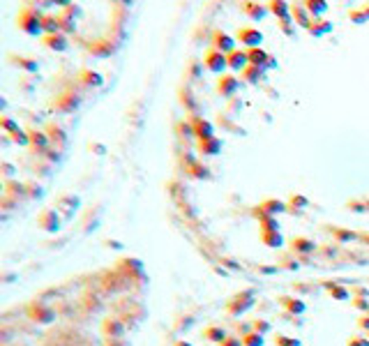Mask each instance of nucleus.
<instances>
[{
	"instance_id": "obj_5",
	"label": "nucleus",
	"mask_w": 369,
	"mask_h": 346,
	"mask_svg": "<svg viewBox=\"0 0 369 346\" xmlns=\"http://www.w3.org/2000/svg\"><path fill=\"white\" fill-rule=\"evenodd\" d=\"M0 125H2V130H5V134L7 136H12V141L14 144H18V146H30V138H28V132L26 130H21L18 127V122H14L12 118L7 114H2L0 116Z\"/></svg>"
},
{
	"instance_id": "obj_58",
	"label": "nucleus",
	"mask_w": 369,
	"mask_h": 346,
	"mask_svg": "<svg viewBox=\"0 0 369 346\" xmlns=\"http://www.w3.org/2000/svg\"><path fill=\"white\" fill-rule=\"evenodd\" d=\"M360 240H364V245H369V233H364V236H360Z\"/></svg>"
},
{
	"instance_id": "obj_54",
	"label": "nucleus",
	"mask_w": 369,
	"mask_h": 346,
	"mask_svg": "<svg viewBox=\"0 0 369 346\" xmlns=\"http://www.w3.org/2000/svg\"><path fill=\"white\" fill-rule=\"evenodd\" d=\"M358 326H360L362 330H369V314H364V316L358 318Z\"/></svg>"
},
{
	"instance_id": "obj_13",
	"label": "nucleus",
	"mask_w": 369,
	"mask_h": 346,
	"mask_svg": "<svg viewBox=\"0 0 369 346\" xmlns=\"http://www.w3.org/2000/svg\"><path fill=\"white\" fill-rule=\"evenodd\" d=\"M56 108L58 111H62V114H70V111H74V108L81 104V95L78 92H72V90H65V92H60L58 100L54 102Z\"/></svg>"
},
{
	"instance_id": "obj_50",
	"label": "nucleus",
	"mask_w": 369,
	"mask_h": 346,
	"mask_svg": "<svg viewBox=\"0 0 369 346\" xmlns=\"http://www.w3.org/2000/svg\"><path fill=\"white\" fill-rule=\"evenodd\" d=\"M351 300H353V307H356V310L369 312V300H364V298H351Z\"/></svg>"
},
{
	"instance_id": "obj_53",
	"label": "nucleus",
	"mask_w": 369,
	"mask_h": 346,
	"mask_svg": "<svg viewBox=\"0 0 369 346\" xmlns=\"http://www.w3.org/2000/svg\"><path fill=\"white\" fill-rule=\"evenodd\" d=\"M280 266L282 268H288V270H298L300 268V263H288V258H282Z\"/></svg>"
},
{
	"instance_id": "obj_48",
	"label": "nucleus",
	"mask_w": 369,
	"mask_h": 346,
	"mask_svg": "<svg viewBox=\"0 0 369 346\" xmlns=\"http://www.w3.org/2000/svg\"><path fill=\"white\" fill-rule=\"evenodd\" d=\"M26 190H28L30 198H35V196H42V187H40V185H35V182H28V185H26Z\"/></svg>"
},
{
	"instance_id": "obj_6",
	"label": "nucleus",
	"mask_w": 369,
	"mask_h": 346,
	"mask_svg": "<svg viewBox=\"0 0 369 346\" xmlns=\"http://www.w3.org/2000/svg\"><path fill=\"white\" fill-rule=\"evenodd\" d=\"M210 42H212V48L214 51H220V54L228 56L236 51V35H228V32H224V30H212V37H210Z\"/></svg>"
},
{
	"instance_id": "obj_57",
	"label": "nucleus",
	"mask_w": 369,
	"mask_h": 346,
	"mask_svg": "<svg viewBox=\"0 0 369 346\" xmlns=\"http://www.w3.org/2000/svg\"><path fill=\"white\" fill-rule=\"evenodd\" d=\"M173 346H192V344H190V342H184V340H178V342H176V344H173Z\"/></svg>"
},
{
	"instance_id": "obj_19",
	"label": "nucleus",
	"mask_w": 369,
	"mask_h": 346,
	"mask_svg": "<svg viewBox=\"0 0 369 346\" xmlns=\"http://www.w3.org/2000/svg\"><path fill=\"white\" fill-rule=\"evenodd\" d=\"M222 148H224V141H222V138H217V136L206 138V141H196L198 155H203V157L217 155V152H222Z\"/></svg>"
},
{
	"instance_id": "obj_22",
	"label": "nucleus",
	"mask_w": 369,
	"mask_h": 346,
	"mask_svg": "<svg viewBox=\"0 0 369 346\" xmlns=\"http://www.w3.org/2000/svg\"><path fill=\"white\" fill-rule=\"evenodd\" d=\"M288 247H291L293 254H302V256H307V254H312V252L316 250V242H314V240H310V238L298 236V238L288 240Z\"/></svg>"
},
{
	"instance_id": "obj_33",
	"label": "nucleus",
	"mask_w": 369,
	"mask_h": 346,
	"mask_svg": "<svg viewBox=\"0 0 369 346\" xmlns=\"http://www.w3.org/2000/svg\"><path fill=\"white\" fill-rule=\"evenodd\" d=\"M302 5H304V10L310 12L312 18H323V14L328 12V2H326V0H304Z\"/></svg>"
},
{
	"instance_id": "obj_1",
	"label": "nucleus",
	"mask_w": 369,
	"mask_h": 346,
	"mask_svg": "<svg viewBox=\"0 0 369 346\" xmlns=\"http://www.w3.org/2000/svg\"><path fill=\"white\" fill-rule=\"evenodd\" d=\"M42 18H44V12L37 5H24L16 16V26L21 32H26L30 37H37V35H44Z\"/></svg>"
},
{
	"instance_id": "obj_45",
	"label": "nucleus",
	"mask_w": 369,
	"mask_h": 346,
	"mask_svg": "<svg viewBox=\"0 0 369 346\" xmlns=\"http://www.w3.org/2000/svg\"><path fill=\"white\" fill-rule=\"evenodd\" d=\"M274 346H302L300 340L296 337H286V334H274Z\"/></svg>"
},
{
	"instance_id": "obj_24",
	"label": "nucleus",
	"mask_w": 369,
	"mask_h": 346,
	"mask_svg": "<svg viewBox=\"0 0 369 346\" xmlns=\"http://www.w3.org/2000/svg\"><path fill=\"white\" fill-rule=\"evenodd\" d=\"M184 173L190 176V178H196V180H203V178H210V171L208 166H201V162H196L194 157L184 162Z\"/></svg>"
},
{
	"instance_id": "obj_42",
	"label": "nucleus",
	"mask_w": 369,
	"mask_h": 346,
	"mask_svg": "<svg viewBox=\"0 0 369 346\" xmlns=\"http://www.w3.org/2000/svg\"><path fill=\"white\" fill-rule=\"evenodd\" d=\"M240 340H242V346H263V342H266V340H263V334L254 332V330L247 332V334H242Z\"/></svg>"
},
{
	"instance_id": "obj_25",
	"label": "nucleus",
	"mask_w": 369,
	"mask_h": 346,
	"mask_svg": "<svg viewBox=\"0 0 369 346\" xmlns=\"http://www.w3.org/2000/svg\"><path fill=\"white\" fill-rule=\"evenodd\" d=\"M46 134H48V141H51V146H56V150H62L67 146V134L62 132V127L60 125H46Z\"/></svg>"
},
{
	"instance_id": "obj_41",
	"label": "nucleus",
	"mask_w": 369,
	"mask_h": 346,
	"mask_svg": "<svg viewBox=\"0 0 369 346\" xmlns=\"http://www.w3.org/2000/svg\"><path fill=\"white\" fill-rule=\"evenodd\" d=\"M310 206V201L302 196V194H293L291 198H288V210H293V212H300L302 208H307Z\"/></svg>"
},
{
	"instance_id": "obj_21",
	"label": "nucleus",
	"mask_w": 369,
	"mask_h": 346,
	"mask_svg": "<svg viewBox=\"0 0 369 346\" xmlns=\"http://www.w3.org/2000/svg\"><path fill=\"white\" fill-rule=\"evenodd\" d=\"M76 81L84 86V88H100V86L104 84L102 74L95 72V70H81V72L76 74Z\"/></svg>"
},
{
	"instance_id": "obj_36",
	"label": "nucleus",
	"mask_w": 369,
	"mask_h": 346,
	"mask_svg": "<svg viewBox=\"0 0 369 346\" xmlns=\"http://www.w3.org/2000/svg\"><path fill=\"white\" fill-rule=\"evenodd\" d=\"M242 78L247 81V84H261V81H266V70L263 67H256V65H250L247 70L242 72Z\"/></svg>"
},
{
	"instance_id": "obj_17",
	"label": "nucleus",
	"mask_w": 369,
	"mask_h": 346,
	"mask_svg": "<svg viewBox=\"0 0 369 346\" xmlns=\"http://www.w3.org/2000/svg\"><path fill=\"white\" fill-rule=\"evenodd\" d=\"M240 12L247 14L252 21H263L270 14V10L268 5H261V2H240Z\"/></svg>"
},
{
	"instance_id": "obj_2",
	"label": "nucleus",
	"mask_w": 369,
	"mask_h": 346,
	"mask_svg": "<svg viewBox=\"0 0 369 346\" xmlns=\"http://www.w3.org/2000/svg\"><path fill=\"white\" fill-rule=\"evenodd\" d=\"M254 296H256L254 288H247V291L236 293V296L226 302V314H231V316H240V314H244V312H250L256 302Z\"/></svg>"
},
{
	"instance_id": "obj_14",
	"label": "nucleus",
	"mask_w": 369,
	"mask_h": 346,
	"mask_svg": "<svg viewBox=\"0 0 369 346\" xmlns=\"http://www.w3.org/2000/svg\"><path fill=\"white\" fill-rule=\"evenodd\" d=\"M28 316L37 323H51L56 318V314H54V310H48L44 302H37L35 300V302H30V307H28Z\"/></svg>"
},
{
	"instance_id": "obj_47",
	"label": "nucleus",
	"mask_w": 369,
	"mask_h": 346,
	"mask_svg": "<svg viewBox=\"0 0 369 346\" xmlns=\"http://www.w3.org/2000/svg\"><path fill=\"white\" fill-rule=\"evenodd\" d=\"M277 24H280L284 35H293V32H296V24H293V21H277Z\"/></svg>"
},
{
	"instance_id": "obj_38",
	"label": "nucleus",
	"mask_w": 369,
	"mask_h": 346,
	"mask_svg": "<svg viewBox=\"0 0 369 346\" xmlns=\"http://www.w3.org/2000/svg\"><path fill=\"white\" fill-rule=\"evenodd\" d=\"M58 206L67 210L65 220H70V217L74 215V210L78 208V196H70V194H62V196H58Z\"/></svg>"
},
{
	"instance_id": "obj_35",
	"label": "nucleus",
	"mask_w": 369,
	"mask_h": 346,
	"mask_svg": "<svg viewBox=\"0 0 369 346\" xmlns=\"http://www.w3.org/2000/svg\"><path fill=\"white\" fill-rule=\"evenodd\" d=\"M42 28H44V35H56V32H60V18H58V14L44 12Z\"/></svg>"
},
{
	"instance_id": "obj_43",
	"label": "nucleus",
	"mask_w": 369,
	"mask_h": 346,
	"mask_svg": "<svg viewBox=\"0 0 369 346\" xmlns=\"http://www.w3.org/2000/svg\"><path fill=\"white\" fill-rule=\"evenodd\" d=\"M252 330L258 334H268L270 330H272V326H270V321H266V318H256V321H252Z\"/></svg>"
},
{
	"instance_id": "obj_40",
	"label": "nucleus",
	"mask_w": 369,
	"mask_h": 346,
	"mask_svg": "<svg viewBox=\"0 0 369 346\" xmlns=\"http://www.w3.org/2000/svg\"><path fill=\"white\" fill-rule=\"evenodd\" d=\"M348 212H369V198H353L346 203Z\"/></svg>"
},
{
	"instance_id": "obj_16",
	"label": "nucleus",
	"mask_w": 369,
	"mask_h": 346,
	"mask_svg": "<svg viewBox=\"0 0 369 346\" xmlns=\"http://www.w3.org/2000/svg\"><path fill=\"white\" fill-rule=\"evenodd\" d=\"M42 44L48 48V51H56V54H65L70 48V40H67L65 32H56V35H44Z\"/></svg>"
},
{
	"instance_id": "obj_23",
	"label": "nucleus",
	"mask_w": 369,
	"mask_h": 346,
	"mask_svg": "<svg viewBox=\"0 0 369 346\" xmlns=\"http://www.w3.org/2000/svg\"><path fill=\"white\" fill-rule=\"evenodd\" d=\"M291 18H293V24L296 26H300V28H310V24H312V16H310V12L304 10V5L302 2H296V5H291Z\"/></svg>"
},
{
	"instance_id": "obj_44",
	"label": "nucleus",
	"mask_w": 369,
	"mask_h": 346,
	"mask_svg": "<svg viewBox=\"0 0 369 346\" xmlns=\"http://www.w3.org/2000/svg\"><path fill=\"white\" fill-rule=\"evenodd\" d=\"M201 70H203V60H192L190 65H187V76L190 78H198L201 76Z\"/></svg>"
},
{
	"instance_id": "obj_37",
	"label": "nucleus",
	"mask_w": 369,
	"mask_h": 346,
	"mask_svg": "<svg viewBox=\"0 0 369 346\" xmlns=\"http://www.w3.org/2000/svg\"><path fill=\"white\" fill-rule=\"evenodd\" d=\"M203 337H206L208 342H214V344H222L228 334H226V330L222 328V326H208V328L203 330Z\"/></svg>"
},
{
	"instance_id": "obj_7",
	"label": "nucleus",
	"mask_w": 369,
	"mask_h": 346,
	"mask_svg": "<svg viewBox=\"0 0 369 346\" xmlns=\"http://www.w3.org/2000/svg\"><path fill=\"white\" fill-rule=\"evenodd\" d=\"M60 224H62V220H60V215L56 212V208H44L42 212L37 215V226L46 233L60 231Z\"/></svg>"
},
{
	"instance_id": "obj_11",
	"label": "nucleus",
	"mask_w": 369,
	"mask_h": 346,
	"mask_svg": "<svg viewBox=\"0 0 369 346\" xmlns=\"http://www.w3.org/2000/svg\"><path fill=\"white\" fill-rule=\"evenodd\" d=\"M190 122L192 127H194V136H196V141H206V138H212L214 136V127L210 120H206L203 116H190Z\"/></svg>"
},
{
	"instance_id": "obj_55",
	"label": "nucleus",
	"mask_w": 369,
	"mask_h": 346,
	"mask_svg": "<svg viewBox=\"0 0 369 346\" xmlns=\"http://www.w3.org/2000/svg\"><path fill=\"white\" fill-rule=\"evenodd\" d=\"M106 346H127V342L122 340V337H120V340H108Z\"/></svg>"
},
{
	"instance_id": "obj_31",
	"label": "nucleus",
	"mask_w": 369,
	"mask_h": 346,
	"mask_svg": "<svg viewBox=\"0 0 369 346\" xmlns=\"http://www.w3.org/2000/svg\"><path fill=\"white\" fill-rule=\"evenodd\" d=\"M10 62H12V65H16L18 70L28 72V74H37V70H40V62H37V60H32V58H26V56H12V58H10Z\"/></svg>"
},
{
	"instance_id": "obj_29",
	"label": "nucleus",
	"mask_w": 369,
	"mask_h": 346,
	"mask_svg": "<svg viewBox=\"0 0 369 346\" xmlns=\"http://www.w3.org/2000/svg\"><path fill=\"white\" fill-rule=\"evenodd\" d=\"M323 288H326L334 300H348L353 298V293L344 286V284H337V282H323Z\"/></svg>"
},
{
	"instance_id": "obj_15",
	"label": "nucleus",
	"mask_w": 369,
	"mask_h": 346,
	"mask_svg": "<svg viewBox=\"0 0 369 346\" xmlns=\"http://www.w3.org/2000/svg\"><path fill=\"white\" fill-rule=\"evenodd\" d=\"M228 60V70L231 72H240L242 74L247 67H250V56H247V48H236L233 54L226 56Z\"/></svg>"
},
{
	"instance_id": "obj_52",
	"label": "nucleus",
	"mask_w": 369,
	"mask_h": 346,
	"mask_svg": "<svg viewBox=\"0 0 369 346\" xmlns=\"http://www.w3.org/2000/svg\"><path fill=\"white\" fill-rule=\"evenodd\" d=\"M2 176H5V182L14 176V166L12 164H7V162H2Z\"/></svg>"
},
{
	"instance_id": "obj_10",
	"label": "nucleus",
	"mask_w": 369,
	"mask_h": 346,
	"mask_svg": "<svg viewBox=\"0 0 369 346\" xmlns=\"http://www.w3.org/2000/svg\"><path fill=\"white\" fill-rule=\"evenodd\" d=\"M28 138H30V150L32 152H40L44 155L48 148H51V141H48V134L42 130H35V127H28Z\"/></svg>"
},
{
	"instance_id": "obj_9",
	"label": "nucleus",
	"mask_w": 369,
	"mask_h": 346,
	"mask_svg": "<svg viewBox=\"0 0 369 346\" xmlns=\"http://www.w3.org/2000/svg\"><path fill=\"white\" fill-rule=\"evenodd\" d=\"M125 321L120 316H106L102 321V332L106 334V340H120L125 337Z\"/></svg>"
},
{
	"instance_id": "obj_32",
	"label": "nucleus",
	"mask_w": 369,
	"mask_h": 346,
	"mask_svg": "<svg viewBox=\"0 0 369 346\" xmlns=\"http://www.w3.org/2000/svg\"><path fill=\"white\" fill-rule=\"evenodd\" d=\"M258 233H261V242L266 247H272V250L284 247V236L280 231H258Z\"/></svg>"
},
{
	"instance_id": "obj_34",
	"label": "nucleus",
	"mask_w": 369,
	"mask_h": 346,
	"mask_svg": "<svg viewBox=\"0 0 369 346\" xmlns=\"http://www.w3.org/2000/svg\"><path fill=\"white\" fill-rule=\"evenodd\" d=\"M348 18H351L356 26L369 24V2H364V5H360V7H353V10H348Z\"/></svg>"
},
{
	"instance_id": "obj_51",
	"label": "nucleus",
	"mask_w": 369,
	"mask_h": 346,
	"mask_svg": "<svg viewBox=\"0 0 369 346\" xmlns=\"http://www.w3.org/2000/svg\"><path fill=\"white\" fill-rule=\"evenodd\" d=\"M220 346H242V340H240V337H233V334H228V337L222 342Z\"/></svg>"
},
{
	"instance_id": "obj_56",
	"label": "nucleus",
	"mask_w": 369,
	"mask_h": 346,
	"mask_svg": "<svg viewBox=\"0 0 369 346\" xmlns=\"http://www.w3.org/2000/svg\"><path fill=\"white\" fill-rule=\"evenodd\" d=\"M258 272H266V274H268V272H277V268H266V266H263V268H258Z\"/></svg>"
},
{
	"instance_id": "obj_28",
	"label": "nucleus",
	"mask_w": 369,
	"mask_h": 346,
	"mask_svg": "<svg viewBox=\"0 0 369 346\" xmlns=\"http://www.w3.org/2000/svg\"><path fill=\"white\" fill-rule=\"evenodd\" d=\"M326 233L332 236L334 242H353V240H360V233L346 231V228H337V226H326Z\"/></svg>"
},
{
	"instance_id": "obj_12",
	"label": "nucleus",
	"mask_w": 369,
	"mask_h": 346,
	"mask_svg": "<svg viewBox=\"0 0 369 346\" xmlns=\"http://www.w3.org/2000/svg\"><path fill=\"white\" fill-rule=\"evenodd\" d=\"M247 56H250V65L263 67V70H268V67H277V60H274L268 51H263L261 46L247 48Z\"/></svg>"
},
{
	"instance_id": "obj_4",
	"label": "nucleus",
	"mask_w": 369,
	"mask_h": 346,
	"mask_svg": "<svg viewBox=\"0 0 369 346\" xmlns=\"http://www.w3.org/2000/svg\"><path fill=\"white\" fill-rule=\"evenodd\" d=\"M236 42H240L247 48H256V46H261V42H263V32L258 28H254V26H240L236 30Z\"/></svg>"
},
{
	"instance_id": "obj_30",
	"label": "nucleus",
	"mask_w": 369,
	"mask_h": 346,
	"mask_svg": "<svg viewBox=\"0 0 369 346\" xmlns=\"http://www.w3.org/2000/svg\"><path fill=\"white\" fill-rule=\"evenodd\" d=\"M332 28H334L332 21H326V18H312L307 32L314 35V37H323V35H328V32H332Z\"/></svg>"
},
{
	"instance_id": "obj_39",
	"label": "nucleus",
	"mask_w": 369,
	"mask_h": 346,
	"mask_svg": "<svg viewBox=\"0 0 369 346\" xmlns=\"http://www.w3.org/2000/svg\"><path fill=\"white\" fill-rule=\"evenodd\" d=\"M180 102H182V106H184V111L190 116H196V108H198V104H196V100H194V95H192V90L190 88H184L182 90V95H180Z\"/></svg>"
},
{
	"instance_id": "obj_3",
	"label": "nucleus",
	"mask_w": 369,
	"mask_h": 346,
	"mask_svg": "<svg viewBox=\"0 0 369 346\" xmlns=\"http://www.w3.org/2000/svg\"><path fill=\"white\" fill-rule=\"evenodd\" d=\"M201 60H203V67L212 74H226V70H228L226 56L220 54V51H214V48H208V51L203 54Z\"/></svg>"
},
{
	"instance_id": "obj_49",
	"label": "nucleus",
	"mask_w": 369,
	"mask_h": 346,
	"mask_svg": "<svg viewBox=\"0 0 369 346\" xmlns=\"http://www.w3.org/2000/svg\"><path fill=\"white\" fill-rule=\"evenodd\" d=\"M346 346H369V340L367 337H351L346 342Z\"/></svg>"
},
{
	"instance_id": "obj_46",
	"label": "nucleus",
	"mask_w": 369,
	"mask_h": 346,
	"mask_svg": "<svg viewBox=\"0 0 369 346\" xmlns=\"http://www.w3.org/2000/svg\"><path fill=\"white\" fill-rule=\"evenodd\" d=\"M176 130H178V134H180V136H194V127H192L190 118H187V120H180V122H178V127H176Z\"/></svg>"
},
{
	"instance_id": "obj_18",
	"label": "nucleus",
	"mask_w": 369,
	"mask_h": 346,
	"mask_svg": "<svg viewBox=\"0 0 369 346\" xmlns=\"http://www.w3.org/2000/svg\"><path fill=\"white\" fill-rule=\"evenodd\" d=\"M256 208L263 210V212L270 217H277V215H282V212H288V203L280 201V198H266V201H261Z\"/></svg>"
},
{
	"instance_id": "obj_26",
	"label": "nucleus",
	"mask_w": 369,
	"mask_h": 346,
	"mask_svg": "<svg viewBox=\"0 0 369 346\" xmlns=\"http://www.w3.org/2000/svg\"><path fill=\"white\" fill-rule=\"evenodd\" d=\"M277 302L284 307L288 314H304V310H307V304L302 302L300 298H291V296H280L277 298Z\"/></svg>"
},
{
	"instance_id": "obj_27",
	"label": "nucleus",
	"mask_w": 369,
	"mask_h": 346,
	"mask_svg": "<svg viewBox=\"0 0 369 346\" xmlns=\"http://www.w3.org/2000/svg\"><path fill=\"white\" fill-rule=\"evenodd\" d=\"M88 51L95 58H106V56L114 54V44L108 42V40H95V42L88 44Z\"/></svg>"
},
{
	"instance_id": "obj_8",
	"label": "nucleus",
	"mask_w": 369,
	"mask_h": 346,
	"mask_svg": "<svg viewBox=\"0 0 369 346\" xmlns=\"http://www.w3.org/2000/svg\"><path fill=\"white\" fill-rule=\"evenodd\" d=\"M214 88H217V95L220 97H233L240 88V78L236 74H222V76H217Z\"/></svg>"
},
{
	"instance_id": "obj_20",
	"label": "nucleus",
	"mask_w": 369,
	"mask_h": 346,
	"mask_svg": "<svg viewBox=\"0 0 369 346\" xmlns=\"http://www.w3.org/2000/svg\"><path fill=\"white\" fill-rule=\"evenodd\" d=\"M268 10H270V14L277 16V21H293L291 18V2H286V0H270Z\"/></svg>"
}]
</instances>
